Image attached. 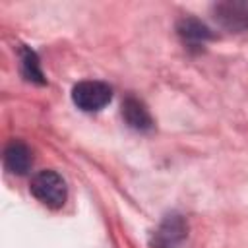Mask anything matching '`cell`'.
<instances>
[{
	"instance_id": "obj_1",
	"label": "cell",
	"mask_w": 248,
	"mask_h": 248,
	"mask_svg": "<svg viewBox=\"0 0 248 248\" xmlns=\"http://www.w3.org/2000/svg\"><path fill=\"white\" fill-rule=\"evenodd\" d=\"M31 194L46 207L58 209L66 202V182L56 170H39L31 178Z\"/></svg>"
},
{
	"instance_id": "obj_2",
	"label": "cell",
	"mask_w": 248,
	"mask_h": 248,
	"mask_svg": "<svg viewBox=\"0 0 248 248\" xmlns=\"http://www.w3.org/2000/svg\"><path fill=\"white\" fill-rule=\"evenodd\" d=\"M112 99V91L107 83L103 81H79L78 85H74L72 89V101L78 108L85 110V112H93V110H101L105 105H108Z\"/></svg>"
},
{
	"instance_id": "obj_3",
	"label": "cell",
	"mask_w": 248,
	"mask_h": 248,
	"mask_svg": "<svg viewBox=\"0 0 248 248\" xmlns=\"http://www.w3.org/2000/svg\"><path fill=\"white\" fill-rule=\"evenodd\" d=\"M211 14L217 25H221L229 33L248 31V2H240V0L217 2L211 6Z\"/></svg>"
},
{
	"instance_id": "obj_4",
	"label": "cell",
	"mask_w": 248,
	"mask_h": 248,
	"mask_svg": "<svg viewBox=\"0 0 248 248\" xmlns=\"http://www.w3.org/2000/svg\"><path fill=\"white\" fill-rule=\"evenodd\" d=\"M186 236V223L180 215H169L153 234V248H176Z\"/></svg>"
},
{
	"instance_id": "obj_5",
	"label": "cell",
	"mask_w": 248,
	"mask_h": 248,
	"mask_svg": "<svg viewBox=\"0 0 248 248\" xmlns=\"http://www.w3.org/2000/svg\"><path fill=\"white\" fill-rule=\"evenodd\" d=\"M4 165L14 174H27V170L33 165L31 149L19 140L10 141L4 149Z\"/></svg>"
},
{
	"instance_id": "obj_6",
	"label": "cell",
	"mask_w": 248,
	"mask_h": 248,
	"mask_svg": "<svg viewBox=\"0 0 248 248\" xmlns=\"http://www.w3.org/2000/svg\"><path fill=\"white\" fill-rule=\"evenodd\" d=\"M122 116H124V120L128 122V126L134 128V130L147 132V130L153 128L151 114L147 112V108L143 107V103L138 101V99H134V97H128V99L122 103Z\"/></svg>"
},
{
	"instance_id": "obj_7",
	"label": "cell",
	"mask_w": 248,
	"mask_h": 248,
	"mask_svg": "<svg viewBox=\"0 0 248 248\" xmlns=\"http://www.w3.org/2000/svg\"><path fill=\"white\" fill-rule=\"evenodd\" d=\"M176 29H178V35L182 37V41L192 43V45H200V43L211 39L209 29H207L202 21H198V19H194V17H184V19H180Z\"/></svg>"
},
{
	"instance_id": "obj_8",
	"label": "cell",
	"mask_w": 248,
	"mask_h": 248,
	"mask_svg": "<svg viewBox=\"0 0 248 248\" xmlns=\"http://www.w3.org/2000/svg\"><path fill=\"white\" fill-rule=\"evenodd\" d=\"M19 66H21V74L27 81H33V83H39V85L45 83V78H43V72H41V66H39V58L31 48L21 46Z\"/></svg>"
}]
</instances>
